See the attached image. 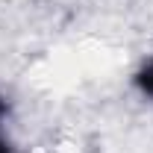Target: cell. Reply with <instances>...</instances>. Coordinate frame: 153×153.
I'll list each match as a JSON object with an SVG mask.
<instances>
[{"label":"cell","mask_w":153,"mask_h":153,"mask_svg":"<svg viewBox=\"0 0 153 153\" xmlns=\"http://www.w3.org/2000/svg\"><path fill=\"white\" fill-rule=\"evenodd\" d=\"M133 88L144 97V100H150V103H153V56H147L133 71Z\"/></svg>","instance_id":"1"},{"label":"cell","mask_w":153,"mask_h":153,"mask_svg":"<svg viewBox=\"0 0 153 153\" xmlns=\"http://www.w3.org/2000/svg\"><path fill=\"white\" fill-rule=\"evenodd\" d=\"M0 153H18L12 147V141L6 138V133H3V121H0Z\"/></svg>","instance_id":"2"}]
</instances>
